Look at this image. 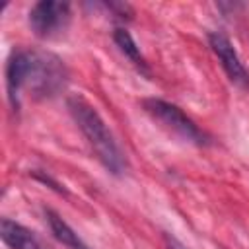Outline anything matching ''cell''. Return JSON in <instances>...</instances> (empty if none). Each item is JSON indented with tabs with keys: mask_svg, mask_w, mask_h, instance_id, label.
<instances>
[{
	"mask_svg": "<svg viewBox=\"0 0 249 249\" xmlns=\"http://www.w3.org/2000/svg\"><path fill=\"white\" fill-rule=\"evenodd\" d=\"M68 111L103 167L113 175H123L126 169V158L95 107L84 97L72 95L68 97Z\"/></svg>",
	"mask_w": 249,
	"mask_h": 249,
	"instance_id": "obj_1",
	"label": "cell"
},
{
	"mask_svg": "<svg viewBox=\"0 0 249 249\" xmlns=\"http://www.w3.org/2000/svg\"><path fill=\"white\" fill-rule=\"evenodd\" d=\"M142 107L154 121H158L161 126H165L167 130H171L173 134L183 138L185 142H191V144H196V146H206L208 144V136L177 105H173L165 99H160V97H148V99L142 101Z\"/></svg>",
	"mask_w": 249,
	"mask_h": 249,
	"instance_id": "obj_2",
	"label": "cell"
},
{
	"mask_svg": "<svg viewBox=\"0 0 249 249\" xmlns=\"http://www.w3.org/2000/svg\"><path fill=\"white\" fill-rule=\"evenodd\" d=\"M68 82V72L62 60L51 53L31 51V66L27 74L25 88L37 97H53L64 89Z\"/></svg>",
	"mask_w": 249,
	"mask_h": 249,
	"instance_id": "obj_3",
	"label": "cell"
},
{
	"mask_svg": "<svg viewBox=\"0 0 249 249\" xmlns=\"http://www.w3.org/2000/svg\"><path fill=\"white\" fill-rule=\"evenodd\" d=\"M70 4L56 0H41L29 10L31 31L41 39H51L62 33L70 23Z\"/></svg>",
	"mask_w": 249,
	"mask_h": 249,
	"instance_id": "obj_4",
	"label": "cell"
},
{
	"mask_svg": "<svg viewBox=\"0 0 249 249\" xmlns=\"http://www.w3.org/2000/svg\"><path fill=\"white\" fill-rule=\"evenodd\" d=\"M208 43H210L212 53L220 60L224 72L228 74L230 82L235 84V86H239V88H247L249 86V70L241 62V58H239L237 51L233 49L231 41L224 33L212 31V33H208Z\"/></svg>",
	"mask_w": 249,
	"mask_h": 249,
	"instance_id": "obj_5",
	"label": "cell"
},
{
	"mask_svg": "<svg viewBox=\"0 0 249 249\" xmlns=\"http://www.w3.org/2000/svg\"><path fill=\"white\" fill-rule=\"evenodd\" d=\"M29 66H31V51L27 49L12 51L6 62V91H8V101L14 111L19 109V97L27 82Z\"/></svg>",
	"mask_w": 249,
	"mask_h": 249,
	"instance_id": "obj_6",
	"label": "cell"
},
{
	"mask_svg": "<svg viewBox=\"0 0 249 249\" xmlns=\"http://www.w3.org/2000/svg\"><path fill=\"white\" fill-rule=\"evenodd\" d=\"M0 237L10 249H51L35 231L10 218H2Z\"/></svg>",
	"mask_w": 249,
	"mask_h": 249,
	"instance_id": "obj_7",
	"label": "cell"
},
{
	"mask_svg": "<svg viewBox=\"0 0 249 249\" xmlns=\"http://www.w3.org/2000/svg\"><path fill=\"white\" fill-rule=\"evenodd\" d=\"M45 220L49 224L51 233L58 243H62L68 249H89V245L72 230V226L53 208H45Z\"/></svg>",
	"mask_w": 249,
	"mask_h": 249,
	"instance_id": "obj_8",
	"label": "cell"
},
{
	"mask_svg": "<svg viewBox=\"0 0 249 249\" xmlns=\"http://www.w3.org/2000/svg\"><path fill=\"white\" fill-rule=\"evenodd\" d=\"M113 41H115V45L119 47V51H121L142 74H148V62H146V58L142 56L140 47L136 45V41L132 39V35H130L124 27H117V29L113 31Z\"/></svg>",
	"mask_w": 249,
	"mask_h": 249,
	"instance_id": "obj_9",
	"label": "cell"
},
{
	"mask_svg": "<svg viewBox=\"0 0 249 249\" xmlns=\"http://www.w3.org/2000/svg\"><path fill=\"white\" fill-rule=\"evenodd\" d=\"M31 175L37 179V181H41V183H45V185H49L53 191H56V193H60V195H66V189H64V185H60L56 179H53L49 173H45V171H39V169H35V171H31Z\"/></svg>",
	"mask_w": 249,
	"mask_h": 249,
	"instance_id": "obj_10",
	"label": "cell"
},
{
	"mask_svg": "<svg viewBox=\"0 0 249 249\" xmlns=\"http://www.w3.org/2000/svg\"><path fill=\"white\" fill-rule=\"evenodd\" d=\"M163 239H165V247H167V249H189L185 243H181L177 237H173V235H169V233H165Z\"/></svg>",
	"mask_w": 249,
	"mask_h": 249,
	"instance_id": "obj_11",
	"label": "cell"
}]
</instances>
